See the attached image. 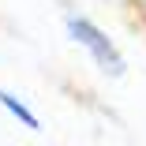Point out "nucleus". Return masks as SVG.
I'll return each mask as SVG.
<instances>
[{
    "mask_svg": "<svg viewBox=\"0 0 146 146\" xmlns=\"http://www.w3.org/2000/svg\"><path fill=\"white\" fill-rule=\"evenodd\" d=\"M0 105H4V109H8V112L15 116V120L23 124V127H30V131H41V120L34 116V109L26 105L23 98H15L11 90H0Z\"/></svg>",
    "mask_w": 146,
    "mask_h": 146,
    "instance_id": "2",
    "label": "nucleus"
},
{
    "mask_svg": "<svg viewBox=\"0 0 146 146\" xmlns=\"http://www.w3.org/2000/svg\"><path fill=\"white\" fill-rule=\"evenodd\" d=\"M127 8L135 11V19H139V26L146 30V0H127Z\"/></svg>",
    "mask_w": 146,
    "mask_h": 146,
    "instance_id": "3",
    "label": "nucleus"
},
{
    "mask_svg": "<svg viewBox=\"0 0 146 146\" xmlns=\"http://www.w3.org/2000/svg\"><path fill=\"white\" fill-rule=\"evenodd\" d=\"M64 30H68V38H71L75 45H82L86 52H90V60H94V68H98L101 75H109V79H120V75H124V56H120V49H116V41L101 30L94 19L68 15V19H64Z\"/></svg>",
    "mask_w": 146,
    "mask_h": 146,
    "instance_id": "1",
    "label": "nucleus"
}]
</instances>
